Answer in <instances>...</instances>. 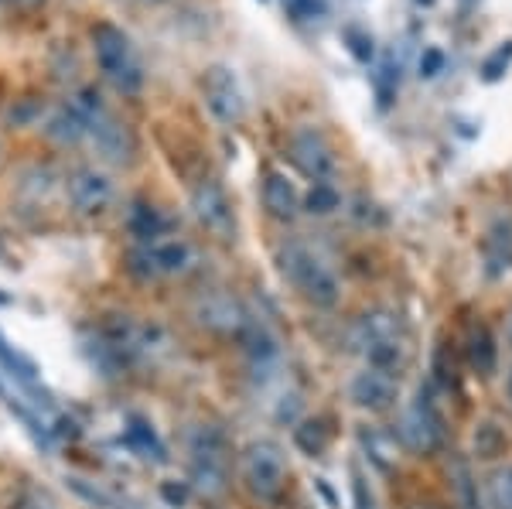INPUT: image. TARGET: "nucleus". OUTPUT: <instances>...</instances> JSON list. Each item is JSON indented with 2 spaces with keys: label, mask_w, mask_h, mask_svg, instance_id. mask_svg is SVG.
Instances as JSON below:
<instances>
[{
  "label": "nucleus",
  "mask_w": 512,
  "mask_h": 509,
  "mask_svg": "<svg viewBox=\"0 0 512 509\" xmlns=\"http://www.w3.org/2000/svg\"><path fill=\"white\" fill-rule=\"evenodd\" d=\"M352 349L366 359V366L383 369V373H396L407 359V339H403V322L393 311H366L355 322L349 335Z\"/></svg>",
  "instance_id": "nucleus-1"
},
{
  "label": "nucleus",
  "mask_w": 512,
  "mask_h": 509,
  "mask_svg": "<svg viewBox=\"0 0 512 509\" xmlns=\"http://www.w3.org/2000/svg\"><path fill=\"white\" fill-rule=\"evenodd\" d=\"M93 48L99 72L110 79V86L123 96H134L144 86V65H140L134 41H130L117 24H96L93 28Z\"/></svg>",
  "instance_id": "nucleus-2"
},
{
  "label": "nucleus",
  "mask_w": 512,
  "mask_h": 509,
  "mask_svg": "<svg viewBox=\"0 0 512 509\" xmlns=\"http://www.w3.org/2000/svg\"><path fill=\"white\" fill-rule=\"evenodd\" d=\"M280 267H284L287 281H291L311 305L318 308H332L342 294V284H338L335 270L318 257L311 246L304 243H287L280 250Z\"/></svg>",
  "instance_id": "nucleus-3"
},
{
  "label": "nucleus",
  "mask_w": 512,
  "mask_h": 509,
  "mask_svg": "<svg viewBox=\"0 0 512 509\" xmlns=\"http://www.w3.org/2000/svg\"><path fill=\"white\" fill-rule=\"evenodd\" d=\"M168 346L164 332L158 325H147V322H134V318H113V322L103 325L99 332V349L110 363H147L154 359L158 352Z\"/></svg>",
  "instance_id": "nucleus-4"
},
{
  "label": "nucleus",
  "mask_w": 512,
  "mask_h": 509,
  "mask_svg": "<svg viewBox=\"0 0 512 509\" xmlns=\"http://www.w3.org/2000/svg\"><path fill=\"white\" fill-rule=\"evenodd\" d=\"M188 469H192V486L205 496H219L229 479V445L226 434L212 424L192 431L188 438Z\"/></svg>",
  "instance_id": "nucleus-5"
},
{
  "label": "nucleus",
  "mask_w": 512,
  "mask_h": 509,
  "mask_svg": "<svg viewBox=\"0 0 512 509\" xmlns=\"http://www.w3.org/2000/svg\"><path fill=\"white\" fill-rule=\"evenodd\" d=\"M239 479L253 499H277L287 482L284 451L274 441H250L239 455Z\"/></svg>",
  "instance_id": "nucleus-6"
},
{
  "label": "nucleus",
  "mask_w": 512,
  "mask_h": 509,
  "mask_svg": "<svg viewBox=\"0 0 512 509\" xmlns=\"http://www.w3.org/2000/svg\"><path fill=\"white\" fill-rule=\"evenodd\" d=\"M195 267V246L181 236H161V240L140 243L130 253V270L140 277H181Z\"/></svg>",
  "instance_id": "nucleus-7"
},
{
  "label": "nucleus",
  "mask_w": 512,
  "mask_h": 509,
  "mask_svg": "<svg viewBox=\"0 0 512 509\" xmlns=\"http://www.w3.org/2000/svg\"><path fill=\"white\" fill-rule=\"evenodd\" d=\"M202 93H205V106L212 110V117L226 127H236L246 117V96L239 89V79L233 76V69L226 65H212L202 79Z\"/></svg>",
  "instance_id": "nucleus-8"
},
{
  "label": "nucleus",
  "mask_w": 512,
  "mask_h": 509,
  "mask_svg": "<svg viewBox=\"0 0 512 509\" xmlns=\"http://www.w3.org/2000/svg\"><path fill=\"white\" fill-rule=\"evenodd\" d=\"M291 161L297 164L301 175H308L311 182H332L335 175V154H332V144L325 141V134L315 127H301L291 134Z\"/></svg>",
  "instance_id": "nucleus-9"
},
{
  "label": "nucleus",
  "mask_w": 512,
  "mask_h": 509,
  "mask_svg": "<svg viewBox=\"0 0 512 509\" xmlns=\"http://www.w3.org/2000/svg\"><path fill=\"white\" fill-rule=\"evenodd\" d=\"M65 195L76 205L82 216H103L106 209L117 199V188H113L110 175L99 168H76L65 182Z\"/></svg>",
  "instance_id": "nucleus-10"
},
{
  "label": "nucleus",
  "mask_w": 512,
  "mask_h": 509,
  "mask_svg": "<svg viewBox=\"0 0 512 509\" xmlns=\"http://www.w3.org/2000/svg\"><path fill=\"white\" fill-rule=\"evenodd\" d=\"M195 318H198V325L212 328V332L239 335V339H243V335L253 328L250 311L243 308V301L233 298V294H226V291L205 294V298L198 301V308H195Z\"/></svg>",
  "instance_id": "nucleus-11"
},
{
  "label": "nucleus",
  "mask_w": 512,
  "mask_h": 509,
  "mask_svg": "<svg viewBox=\"0 0 512 509\" xmlns=\"http://www.w3.org/2000/svg\"><path fill=\"white\" fill-rule=\"evenodd\" d=\"M400 438H403V445L410 451H417V455H431V451L441 448V441H444L441 417H437V410L431 407V400H427L424 393H420L414 404L407 407V414H403Z\"/></svg>",
  "instance_id": "nucleus-12"
},
{
  "label": "nucleus",
  "mask_w": 512,
  "mask_h": 509,
  "mask_svg": "<svg viewBox=\"0 0 512 509\" xmlns=\"http://www.w3.org/2000/svg\"><path fill=\"white\" fill-rule=\"evenodd\" d=\"M396 397H400V387H396L393 373H383V369H373V366L355 373L349 383V400L359 410H369V414L390 410L396 404Z\"/></svg>",
  "instance_id": "nucleus-13"
},
{
  "label": "nucleus",
  "mask_w": 512,
  "mask_h": 509,
  "mask_svg": "<svg viewBox=\"0 0 512 509\" xmlns=\"http://www.w3.org/2000/svg\"><path fill=\"white\" fill-rule=\"evenodd\" d=\"M192 212L195 219L209 229L212 236H222V240H229L236 229V219H233V205H229L226 192L212 182V178H205L202 185L192 192Z\"/></svg>",
  "instance_id": "nucleus-14"
},
{
  "label": "nucleus",
  "mask_w": 512,
  "mask_h": 509,
  "mask_svg": "<svg viewBox=\"0 0 512 509\" xmlns=\"http://www.w3.org/2000/svg\"><path fill=\"white\" fill-rule=\"evenodd\" d=\"M89 137H93L96 151L113 164H127L134 158V137L123 123L113 120L110 110H103L99 117L89 120Z\"/></svg>",
  "instance_id": "nucleus-15"
},
{
  "label": "nucleus",
  "mask_w": 512,
  "mask_h": 509,
  "mask_svg": "<svg viewBox=\"0 0 512 509\" xmlns=\"http://www.w3.org/2000/svg\"><path fill=\"white\" fill-rule=\"evenodd\" d=\"M263 205L280 223H291L301 212V192L284 171H267V178H263Z\"/></svg>",
  "instance_id": "nucleus-16"
},
{
  "label": "nucleus",
  "mask_w": 512,
  "mask_h": 509,
  "mask_svg": "<svg viewBox=\"0 0 512 509\" xmlns=\"http://www.w3.org/2000/svg\"><path fill=\"white\" fill-rule=\"evenodd\" d=\"M485 264H489V274H502L512 267V219H495L485 236Z\"/></svg>",
  "instance_id": "nucleus-17"
},
{
  "label": "nucleus",
  "mask_w": 512,
  "mask_h": 509,
  "mask_svg": "<svg viewBox=\"0 0 512 509\" xmlns=\"http://www.w3.org/2000/svg\"><path fill=\"white\" fill-rule=\"evenodd\" d=\"M45 134L52 137V141H59V144H79L82 137H89V123L82 120V113L69 103V106H62V110H55L52 117H48Z\"/></svg>",
  "instance_id": "nucleus-18"
},
{
  "label": "nucleus",
  "mask_w": 512,
  "mask_h": 509,
  "mask_svg": "<svg viewBox=\"0 0 512 509\" xmlns=\"http://www.w3.org/2000/svg\"><path fill=\"white\" fill-rule=\"evenodd\" d=\"M127 445L134 448L140 458H151V462H164V458H168L164 441L158 438L154 424L144 421V417H130L127 421Z\"/></svg>",
  "instance_id": "nucleus-19"
},
{
  "label": "nucleus",
  "mask_w": 512,
  "mask_h": 509,
  "mask_svg": "<svg viewBox=\"0 0 512 509\" xmlns=\"http://www.w3.org/2000/svg\"><path fill=\"white\" fill-rule=\"evenodd\" d=\"M127 226L140 243H151V240L168 236V216H161V209H154V205H147V202H137L134 209H130Z\"/></svg>",
  "instance_id": "nucleus-20"
},
{
  "label": "nucleus",
  "mask_w": 512,
  "mask_h": 509,
  "mask_svg": "<svg viewBox=\"0 0 512 509\" xmlns=\"http://www.w3.org/2000/svg\"><path fill=\"white\" fill-rule=\"evenodd\" d=\"M0 363H4L7 369H11V376L18 380V387L21 390H28V393H38L41 387V380H38V366L31 363L28 356H24L21 349H14L11 342L0 335Z\"/></svg>",
  "instance_id": "nucleus-21"
},
{
  "label": "nucleus",
  "mask_w": 512,
  "mask_h": 509,
  "mask_svg": "<svg viewBox=\"0 0 512 509\" xmlns=\"http://www.w3.org/2000/svg\"><path fill=\"white\" fill-rule=\"evenodd\" d=\"M495 359H499V349H495V339L485 325H478L468 339V363L478 376H492L495 373Z\"/></svg>",
  "instance_id": "nucleus-22"
},
{
  "label": "nucleus",
  "mask_w": 512,
  "mask_h": 509,
  "mask_svg": "<svg viewBox=\"0 0 512 509\" xmlns=\"http://www.w3.org/2000/svg\"><path fill=\"white\" fill-rule=\"evenodd\" d=\"M451 482H454V489H458L461 506H465V509H482V503H478V482H475L472 469H468L461 458L454 462V469H451Z\"/></svg>",
  "instance_id": "nucleus-23"
},
{
  "label": "nucleus",
  "mask_w": 512,
  "mask_h": 509,
  "mask_svg": "<svg viewBox=\"0 0 512 509\" xmlns=\"http://www.w3.org/2000/svg\"><path fill=\"white\" fill-rule=\"evenodd\" d=\"M304 205H308L311 216H328V212H335L338 205H342V199H338L332 182H318L315 188H311V195H308V202H304Z\"/></svg>",
  "instance_id": "nucleus-24"
},
{
  "label": "nucleus",
  "mask_w": 512,
  "mask_h": 509,
  "mask_svg": "<svg viewBox=\"0 0 512 509\" xmlns=\"http://www.w3.org/2000/svg\"><path fill=\"white\" fill-rule=\"evenodd\" d=\"M509 62H512V41H506V45H499L495 48V52L489 55V59H485V65H482V76L485 79H499L502 72L509 69Z\"/></svg>",
  "instance_id": "nucleus-25"
},
{
  "label": "nucleus",
  "mask_w": 512,
  "mask_h": 509,
  "mask_svg": "<svg viewBox=\"0 0 512 509\" xmlns=\"http://www.w3.org/2000/svg\"><path fill=\"white\" fill-rule=\"evenodd\" d=\"M72 482V489L79 492V496H86L93 506H103V509H117V499L110 496V492H103V489H93L86 479H69Z\"/></svg>",
  "instance_id": "nucleus-26"
},
{
  "label": "nucleus",
  "mask_w": 512,
  "mask_h": 509,
  "mask_svg": "<svg viewBox=\"0 0 512 509\" xmlns=\"http://www.w3.org/2000/svg\"><path fill=\"white\" fill-rule=\"evenodd\" d=\"M492 499H495V506H499V509H512V465H509L506 472L495 475V482H492Z\"/></svg>",
  "instance_id": "nucleus-27"
},
{
  "label": "nucleus",
  "mask_w": 512,
  "mask_h": 509,
  "mask_svg": "<svg viewBox=\"0 0 512 509\" xmlns=\"http://www.w3.org/2000/svg\"><path fill=\"white\" fill-rule=\"evenodd\" d=\"M441 69H444V52L441 48H427V52L420 55V79H434Z\"/></svg>",
  "instance_id": "nucleus-28"
},
{
  "label": "nucleus",
  "mask_w": 512,
  "mask_h": 509,
  "mask_svg": "<svg viewBox=\"0 0 512 509\" xmlns=\"http://www.w3.org/2000/svg\"><path fill=\"white\" fill-rule=\"evenodd\" d=\"M345 38H349L352 41V55H355V59H359V62H369V59H373V38H369V35H359V31H345Z\"/></svg>",
  "instance_id": "nucleus-29"
},
{
  "label": "nucleus",
  "mask_w": 512,
  "mask_h": 509,
  "mask_svg": "<svg viewBox=\"0 0 512 509\" xmlns=\"http://www.w3.org/2000/svg\"><path fill=\"white\" fill-rule=\"evenodd\" d=\"M284 11L291 14L294 21H308V18H315L318 0H284Z\"/></svg>",
  "instance_id": "nucleus-30"
},
{
  "label": "nucleus",
  "mask_w": 512,
  "mask_h": 509,
  "mask_svg": "<svg viewBox=\"0 0 512 509\" xmlns=\"http://www.w3.org/2000/svg\"><path fill=\"white\" fill-rule=\"evenodd\" d=\"M362 445L369 448V455H373V462L379 465V469H390V465H393L390 455H386V448L376 441V434H362Z\"/></svg>",
  "instance_id": "nucleus-31"
},
{
  "label": "nucleus",
  "mask_w": 512,
  "mask_h": 509,
  "mask_svg": "<svg viewBox=\"0 0 512 509\" xmlns=\"http://www.w3.org/2000/svg\"><path fill=\"white\" fill-rule=\"evenodd\" d=\"M417 4H424V7H431V4H434V0H417Z\"/></svg>",
  "instance_id": "nucleus-32"
},
{
  "label": "nucleus",
  "mask_w": 512,
  "mask_h": 509,
  "mask_svg": "<svg viewBox=\"0 0 512 509\" xmlns=\"http://www.w3.org/2000/svg\"><path fill=\"white\" fill-rule=\"evenodd\" d=\"M509 400H512V373H509Z\"/></svg>",
  "instance_id": "nucleus-33"
},
{
  "label": "nucleus",
  "mask_w": 512,
  "mask_h": 509,
  "mask_svg": "<svg viewBox=\"0 0 512 509\" xmlns=\"http://www.w3.org/2000/svg\"><path fill=\"white\" fill-rule=\"evenodd\" d=\"M509 342H512V318H509Z\"/></svg>",
  "instance_id": "nucleus-34"
},
{
  "label": "nucleus",
  "mask_w": 512,
  "mask_h": 509,
  "mask_svg": "<svg viewBox=\"0 0 512 509\" xmlns=\"http://www.w3.org/2000/svg\"><path fill=\"white\" fill-rule=\"evenodd\" d=\"M414 509H431V506H414Z\"/></svg>",
  "instance_id": "nucleus-35"
}]
</instances>
